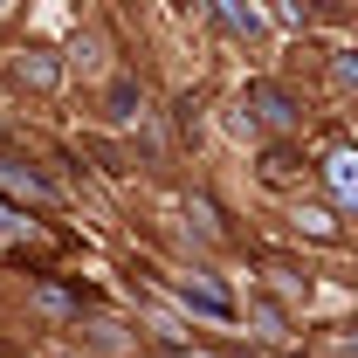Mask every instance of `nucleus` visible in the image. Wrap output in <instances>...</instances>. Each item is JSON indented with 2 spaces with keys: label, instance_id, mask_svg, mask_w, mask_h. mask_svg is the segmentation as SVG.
Wrapping results in <instances>:
<instances>
[{
  "label": "nucleus",
  "instance_id": "f257e3e1",
  "mask_svg": "<svg viewBox=\"0 0 358 358\" xmlns=\"http://www.w3.org/2000/svg\"><path fill=\"white\" fill-rule=\"evenodd\" d=\"M324 186H331V200H338L345 214H358V152L352 145H338V152L324 159Z\"/></svg>",
  "mask_w": 358,
  "mask_h": 358
},
{
  "label": "nucleus",
  "instance_id": "f03ea898",
  "mask_svg": "<svg viewBox=\"0 0 358 358\" xmlns=\"http://www.w3.org/2000/svg\"><path fill=\"white\" fill-rule=\"evenodd\" d=\"M214 14H221L227 35H241V42H255V35H262V14H255L248 0H214Z\"/></svg>",
  "mask_w": 358,
  "mask_h": 358
},
{
  "label": "nucleus",
  "instance_id": "7ed1b4c3",
  "mask_svg": "<svg viewBox=\"0 0 358 358\" xmlns=\"http://www.w3.org/2000/svg\"><path fill=\"white\" fill-rule=\"evenodd\" d=\"M248 103L262 110L268 124H296V103H289V96H282L275 83H255V90H248Z\"/></svg>",
  "mask_w": 358,
  "mask_h": 358
},
{
  "label": "nucleus",
  "instance_id": "20e7f679",
  "mask_svg": "<svg viewBox=\"0 0 358 358\" xmlns=\"http://www.w3.org/2000/svg\"><path fill=\"white\" fill-rule=\"evenodd\" d=\"M179 296H186L193 310H207V317H234V296L214 289V282H179Z\"/></svg>",
  "mask_w": 358,
  "mask_h": 358
},
{
  "label": "nucleus",
  "instance_id": "39448f33",
  "mask_svg": "<svg viewBox=\"0 0 358 358\" xmlns=\"http://www.w3.org/2000/svg\"><path fill=\"white\" fill-rule=\"evenodd\" d=\"M55 76H62V62H55V55H42V48H35V55H21V83L55 90Z\"/></svg>",
  "mask_w": 358,
  "mask_h": 358
},
{
  "label": "nucleus",
  "instance_id": "423d86ee",
  "mask_svg": "<svg viewBox=\"0 0 358 358\" xmlns=\"http://www.w3.org/2000/svg\"><path fill=\"white\" fill-rule=\"evenodd\" d=\"M331 83H338V90H358V48H338V55H331Z\"/></svg>",
  "mask_w": 358,
  "mask_h": 358
},
{
  "label": "nucleus",
  "instance_id": "0eeeda50",
  "mask_svg": "<svg viewBox=\"0 0 358 358\" xmlns=\"http://www.w3.org/2000/svg\"><path fill=\"white\" fill-rule=\"evenodd\" d=\"M303 7H345V0H303Z\"/></svg>",
  "mask_w": 358,
  "mask_h": 358
},
{
  "label": "nucleus",
  "instance_id": "6e6552de",
  "mask_svg": "<svg viewBox=\"0 0 358 358\" xmlns=\"http://www.w3.org/2000/svg\"><path fill=\"white\" fill-rule=\"evenodd\" d=\"M345 358H358V345H345Z\"/></svg>",
  "mask_w": 358,
  "mask_h": 358
},
{
  "label": "nucleus",
  "instance_id": "1a4fd4ad",
  "mask_svg": "<svg viewBox=\"0 0 358 358\" xmlns=\"http://www.w3.org/2000/svg\"><path fill=\"white\" fill-rule=\"evenodd\" d=\"M179 358H207V352H179Z\"/></svg>",
  "mask_w": 358,
  "mask_h": 358
},
{
  "label": "nucleus",
  "instance_id": "9d476101",
  "mask_svg": "<svg viewBox=\"0 0 358 358\" xmlns=\"http://www.w3.org/2000/svg\"><path fill=\"white\" fill-rule=\"evenodd\" d=\"M0 7H7V0H0Z\"/></svg>",
  "mask_w": 358,
  "mask_h": 358
}]
</instances>
